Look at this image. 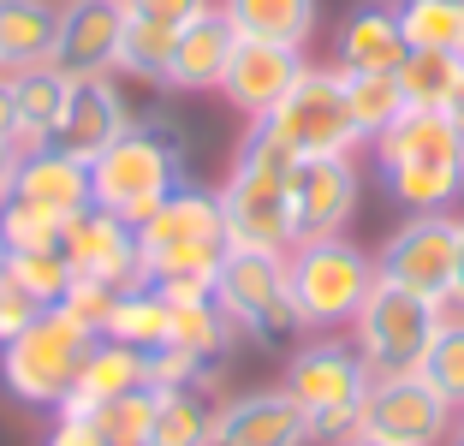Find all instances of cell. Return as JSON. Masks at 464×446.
Instances as JSON below:
<instances>
[{
  "label": "cell",
  "mask_w": 464,
  "mask_h": 446,
  "mask_svg": "<svg viewBox=\"0 0 464 446\" xmlns=\"http://www.w3.org/2000/svg\"><path fill=\"white\" fill-rule=\"evenodd\" d=\"M375 173L382 190L411 215H447L464 197V143L447 113H399L375 137Z\"/></svg>",
  "instance_id": "cell-1"
},
{
  "label": "cell",
  "mask_w": 464,
  "mask_h": 446,
  "mask_svg": "<svg viewBox=\"0 0 464 446\" xmlns=\"http://www.w3.org/2000/svg\"><path fill=\"white\" fill-rule=\"evenodd\" d=\"M185 185V149L167 120H131L96 161H90V203L120 220H143Z\"/></svg>",
  "instance_id": "cell-2"
},
{
  "label": "cell",
  "mask_w": 464,
  "mask_h": 446,
  "mask_svg": "<svg viewBox=\"0 0 464 446\" xmlns=\"http://www.w3.org/2000/svg\"><path fill=\"white\" fill-rule=\"evenodd\" d=\"M220 215H227V244L245 250H292V155L280 143L245 125V143L232 155V179L220 185Z\"/></svg>",
  "instance_id": "cell-3"
},
{
  "label": "cell",
  "mask_w": 464,
  "mask_h": 446,
  "mask_svg": "<svg viewBox=\"0 0 464 446\" xmlns=\"http://www.w3.org/2000/svg\"><path fill=\"white\" fill-rule=\"evenodd\" d=\"M369 364L357 357L352 339L315 334L310 345H298L286 364L280 387L292 393V405L310 422V446H345L363 429V399H369Z\"/></svg>",
  "instance_id": "cell-4"
},
{
  "label": "cell",
  "mask_w": 464,
  "mask_h": 446,
  "mask_svg": "<svg viewBox=\"0 0 464 446\" xmlns=\"http://www.w3.org/2000/svg\"><path fill=\"white\" fill-rule=\"evenodd\" d=\"M375 257L345 238H298L286 250V286L304 334H340L357 322L363 297L375 292Z\"/></svg>",
  "instance_id": "cell-5"
},
{
  "label": "cell",
  "mask_w": 464,
  "mask_h": 446,
  "mask_svg": "<svg viewBox=\"0 0 464 446\" xmlns=\"http://www.w3.org/2000/svg\"><path fill=\"white\" fill-rule=\"evenodd\" d=\"M96 339H102L96 327H83L78 315H66L60 304L42 310L18 339L0 345V387L30 411H60Z\"/></svg>",
  "instance_id": "cell-6"
},
{
  "label": "cell",
  "mask_w": 464,
  "mask_h": 446,
  "mask_svg": "<svg viewBox=\"0 0 464 446\" xmlns=\"http://www.w3.org/2000/svg\"><path fill=\"white\" fill-rule=\"evenodd\" d=\"M268 143H280L292 161L304 155H352L363 137L352 125V108H345V83L340 66H304V78L280 95V108L250 120Z\"/></svg>",
  "instance_id": "cell-7"
},
{
  "label": "cell",
  "mask_w": 464,
  "mask_h": 446,
  "mask_svg": "<svg viewBox=\"0 0 464 446\" xmlns=\"http://www.w3.org/2000/svg\"><path fill=\"white\" fill-rule=\"evenodd\" d=\"M440 322H447L440 304L393 280H375V292L363 297V310L352 322V345L369 364V375H411V369H423V352L440 334Z\"/></svg>",
  "instance_id": "cell-8"
},
{
  "label": "cell",
  "mask_w": 464,
  "mask_h": 446,
  "mask_svg": "<svg viewBox=\"0 0 464 446\" xmlns=\"http://www.w3.org/2000/svg\"><path fill=\"white\" fill-rule=\"evenodd\" d=\"M215 297L220 310L238 322V334L256 345H280V339L304 334L298 310H292V286H286V250H245L227 244L215 274Z\"/></svg>",
  "instance_id": "cell-9"
},
{
  "label": "cell",
  "mask_w": 464,
  "mask_h": 446,
  "mask_svg": "<svg viewBox=\"0 0 464 446\" xmlns=\"http://www.w3.org/2000/svg\"><path fill=\"white\" fill-rule=\"evenodd\" d=\"M375 274L447 310L459 274V215H411L405 227H393L375 250Z\"/></svg>",
  "instance_id": "cell-10"
},
{
  "label": "cell",
  "mask_w": 464,
  "mask_h": 446,
  "mask_svg": "<svg viewBox=\"0 0 464 446\" xmlns=\"http://www.w3.org/2000/svg\"><path fill=\"white\" fill-rule=\"evenodd\" d=\"M459 429V405H447L417 369L411 375H375L363 399V429L369 441L387 446H440Z\"/></svg>",
  "instance_id": "cell-11"
},
{
  "label": "cell",
  "mask_w": 464,
  "mask_h": 446,
  "mask_svg": "<svg viewBox=\"0 0 464 446\" xmlns=\"http://www.w3.org/2000/svg\"><path fill=\"white\" fill-rule=\"evenodd\" d=\"M363 203V173L352 155H304L292 161V227L298 238H340Z\"/></svg>",
  "instance_id": "cell-12"
},
{
  "label": "cell",
  "mask_w": 464,
  "mask_h": 446,
  "mask_svg": "<svg viewBox=\"0 0 464 446\" xmlns=\"http://www.w3.org/2000/svg\"><path fill=\"white\" fill-rule=\"evenodd\" d=\"M131 120L137 113H131V102H125V90L113 83V72H90V78H72L48 149H66L78 161H96L120 131H131Z\"/></svg>",
  "instance_id": "cell-13"
},
{
  "label": "cell",
  "mask_w": 464,
  "mask_h": 446,
  "mask_svg": "<svg viewBox=\"0 0 464 446\" xmlns=\"http://www.w3.org/2000/svg\"><path fill=\"white\" fill-rule=\"evenodd\" d=\"M304 78V48H280V42H256V36H238L232 48V66L220 78V95L238 120H262V113L280 108V95Z\"/></svg>",
  "instance_id": "cell-14"
},
{
  "label": "cell",
  "mask_w": 464,
  "mask_h": 446,
  "mask_svg": "<svg viewBox=\"0 0 464 446\" xmlns=\"http://www.w3.org/2000/svg\"><path fill=\"white\" fill-rule=\"evenodd\" d=\"M60 250L72 257V268L90 274V280H108L120 286V292H131V286H143V262H137V227L120 215H108V208H83V215L66 220V232H60Z\"/></svg>",
  "instance_id": "cell-15"
},
{
  "label": "cell",
  "mask_w": 464,
  "mask_h": 446,
  "mask_svg": "<svg viewBox=\"0 0 464 446\" xmlns=\"http://www.w3.org/2000/svg\"><path fill=\"white\" fill-rule=\"evenodd\" d=\"M120 36H125V6L120 0H66V6H60V36H54V60H48V66H60L66 78L113 72Z\"/></svg>",
  "instance_id": "cell-16"
},
{
  "label": "cell",
  "mask_w": 464,
  "mask_h": 446,
  "mask_svg": "<svg viewBox=\"0 0 464 446\" xmlns=\"http://www.w3.org/2000/svg\"><path fill=\"white\" fill-rule=\"evenodd\" d=\"M215 446H310V422L286 387H256L215 411Z\"/></svg>",
  "instance_id": "cell-17"
},
{
  "label": "cell",
  "mask_w": 464,
  "mask_h": 446,
  "mask_svg": "<svg viewBox=\"0 0 464 446\" xmlns=\"http://www.w3.org/2000/svg\"><path fill=\"white\" fill-rule=\"evenodd\" d=\"M13 197L30 208H42V215L54 220H72L90 208V161H78V155H66V149H24L18 155V179H13Z\"/></svg>",
  "instance_id": "cell-18"
},
{
  "label": "cell",
  "mask_w": 464,
  "mask_h": 446,
  "mask_svg": "<svg viewBox=\"0 0 464 446\" xmlns=\"http://www.w3.org/2000/svg\"><path fill=\"white\" fill-rule=\"evenodd\" d=\"M411 54L405 30H399L393 0H357L334 30V66L340 72H399Z\"/></svg>",
  "instance_id": "cell-19"
},
{
  "label": "cell",
  "mask_w": 464,
  "mask_h": 446,
  "mask_svg": "<svg viewBox=\"0 0 464 446\" xmlns=\"http://www.w3.org/2000/svg\"><path fill=\"white\" fill-rule=\"evenodd\" d=\"M232 48H238V30L220 6H203L191 24H179V48H173V72H167V90L179 95H203L220 90L232 66Z\"/></svg>",
  "instance_id": "cell-20"
},
{
  "label": "cell",
  "mask_w": 464,
  "mask_h": 446,
  "mask_svg": "<svg viewBox=\"0 0 464 446\" xmlns=\"http://www.w3.org/2000/svg\"><path fill=\"white\" fill-rule=\"evenodd\" d=\"M137 387H155V381H150V352L120 345V339H96L60 411H78V417H90L96 405H108V399H125V393H137Z\"/></svg>",
  "instance_id": "cell-21"
},
{
  "label": "cell",
  "mask_w": 464,
  "mask_h": 446,
  "mask_svg": "<svg viewBox=\"0 0 464 446\" xmlns=\"http://www.w3.org/2000/svg\"><path fill=\"white\" fill-rule=\"evenodd\" d=\"M60 6L54 0H0V72L54 60Z\"/></svg>",
  "instance_id": "cell-22"
},
{
  "label": "cell",
  "mask_w": 464,
  "mask_h": 446,
  "mask_svg": "<svg viewBox=\"0 0 464 446\" xmlns=\"http://www.w3.org/2000/svg\"><path fill=\"white\" fill-rule=\"evenodd\" d=\"M6 83H13V102H18V149H42L48 137H54V125H60V108H66L72 78L42 60V66L6 72Z\"/></svg>",
  "instance_id": "cell-23"
},
{
  "label": "cell",
  "mask_w": 464,
  "mask_h": 446,
  "mask_svg": "<svg viewBox=\"0 0 464 446\" xmlns=\"http://www.w3.org/2000/svg\"><path fill=\"white\" fill-rule=\"evenodd\" d=\"M220 13L232 18L238 36L280 42V48H304L315 36V0H220Z\"/></svg>",
  "instance_id": "cell-24"
},
{
  "label": "cell",
  "mask_w": 464,
  "mask_h": 446,
  "mask_svg": "<svg viewBox=\"0 0 464 446\" xmlns=\"http://www.w3.org/2000/svg\"><path fill=\"white\" fill-rule=\"evenodd\" d=\"M238 322H232L227 310H220V297H191V304H173V352L197 357V364H220L227 369L232 345H238Z\"/></svg>",
  "instance_id": "cell-25"
},
{
  "label": "cell",
  "mask_w": 464,
  "mask_h": 446,
  "mask_svg": "<svg viewBox=\"0 0 464 446\" xmlns=\"http://www.w3.org/2000/svg\"><path fill=\"white\" fill-rule=\"evenodd\" d=\"M399 95H405L411 113H447L452 95L464 83V54H435V48H411L393 72Z\"/></svg>",
  "instance_id": "cell-26"
},
{
  "label": "cell",
  "mask_w": 464,
  "mask_h": 446,
  "mask_svg": "<svg viewBox=\"0 0 464 446\" xmlns=\"http://www.w3.org/2000/svg\"><path fill=\"white\" fill-rule=\"evenodd\" d=\"M215 393L197 387H161V405H155L150 441L143 446H215Z\"/></svg>",
  "instance_id": "cell-27"
},
{
  "label": "cell",
  "mask_w": 464,
  "mask_h": 446,
  "mask_svg": "<svg viewBox=\"0 0 464 446\" xmlns=\"http://www.w3.org/2000/svg\"><path fill=\"white\" fill-rule=\"evenodd\" d=\"M102 339H120V345H137V352H161L173 339V304L155 286H131V292H120Z\"/></svg>",
  "instance_id": "cell-28"
},
{
  "label": "cell",
  "mask_w": 464,
  "mask_h": 446,
  "mask_svg": "<svg viewBox=\"0 0 464 446\" xmlns=\"http://www.w3.org/2000/svg\"><path fill=\"white\" fill-rule=\"evenodd\" d=\"M173 48H179V24L125 18V36H120V60H113V72H125V78H137V83H161V90H167Z\"/></svg>",
  "instance_id": "cell-29"
},
{
  "label": "cell",
  "mask_w": 464,
  "mask_h": 446,
  "mask_svg": "<svg viewBox=\"0 0 464 446\" xmlns=\"http://www.w3.org/2000/svg\"><path fill=\"white\" fill-rule=\"evenodd\" d=\"M393 13L411 48L464 54V0H393Z\"/></svg>",
  "instance_id": "cell-30"
},
{
  "label": "cell",
  "mask_w": 464,
  "mask_h": 446,
  "mask_svg": "<svg viewBox=\"0 0 464 446\" xmlns=\"http://www.w3.org/2000/svg\"><path fill=\"white\" fill-rule=\"evenodd\" d=\"M340 83H345V108H352V125L363 143H375L405 113V95H399L393 72H340Z\"/></svg>",
  "instance_id": "cell-31"
},
{
  "label": "cell",
  "mask_w": 464,
  "mask_h": 446,
  "mask_svg": "<svg viewBox=\"0 0 464 446\" xmlns=\"http://www.w3.org/2000/svg\"><path fill=\"white\" fill-rule=\"evenodd\" d=\"M155 405H161V387H137L125 399H108V405L90 411L96 434L108 446H143L150 441V422H155Z\"/></svg>",
  "instance_id": "cell-32"
},
{
  "label": "cell",
  "mask_w": 464,
  "mask_h": 446,
  "mask_svg": "<svg viewBox=\"0 0 464 446\" xmlns=\"http://www.w3.org/2000/svg\"><path fill=\"white\" fill-rule=\"evenodd\" d=\"M0 262H6V274H13V280L36 297L42 310H54L60 297H66L72 274H78L66 250H13V257H0Z\"/></svg>",
  "instance_id": "cell-33"
},
{
  "label": "cell",
  "mask_w": 464,
  "mask_h": 446,
  "mask_svg": "<svg viewBox=\"0 0 464 446\" xmlns=\"http://www.w3.org/2000/svg\"><path fill=\"white\" fill-rule=\"evenodd\" d=\"M417 375H423L447 405H464V315H447V322H440V334L429 339Z\"/></svg>",
  "instance_id": "cell-34"
},
{
  "label": "cell",
  "mask_w": 464,
  "mask_h": 446,
  "mask_svg": "<svg viewBox=\"0 0 464 446\" xmlns=\"http://www.w3.org/2000/svg\"><path fill=\"white\" fill-rule=\"evenodd\" d=\"M60 232H66V220L42 215V208L30 203H0V257H13V250H60Z\"/></svg>",
  "instance_id": "cell-35"
},
{
  "label": "cell",
  "mask_w": 464,
  "mask_h": 446,
  "mask_svg": "<svg viewBox=\"0 0 464 446\" xmlns=\"http://www.w3.org/2000/svg\"><path fill=\"white\" fill-rule=\"evenodd\" d=\"M113 304H120V286H108V280H90V274H72V286H66V297H60V310L66 315H78L83 327H108V315H113Z\"/></svg>",
  "instance_id": "cell-36"
},
{
  "label": "cell",
  "mask_w": 464,
  "mask_h": 446,
  "mask_svg": "<svg viewBox=\"0 0 464 446\" xmlns=\"http://www.w3.org/2000/svg\"><path fill=\"white\" fill-rule=\"evenodd\" d=\"M36 315H42V304L13 280V274H6V262H0V345H6V339H18L30 322H36Z\"/></svg>",
  "instance_id": "cell-37"
},
{
  "label": "cell",
  "mask_w": 464,
  "mask_h": 446,
  "mask_svg": "<svg viewBox=\"0 0 464 446\" xmlns=\"http://www.w3.org/2000/svg\"><path fill=\"white\" fill-rule=\"evenodd\" d=\"M125 18H155V24H191L208 0H120Z\"/></svg>",
  "instance_id": "cell-38"
},
{
  "label": "cell",
  "mask_w": 464,
  "mask_h": 446,
  "mask_svg": "<svg viewBox=\"0 0 464 446\" xmlns=\"http://www.w3.org/2000/svg\"><path fill=\"white\" fill-rule=\"evenodd\" d=\"M42 446H108L96 434V422L78 417V411H54V429H48V441Z\"/></svg>",
  "instance_id": "cell-39"
},
{
  "label": "cell",
  "mask_w": 464,
  "mask_h": 446,
  "mask_svg": "<svg viewBox=\"0 0 464 446\" xmlns=\"http://www.w3.org/2000/svg\"><path fill=\"white\" fill-rule=\"evenodd\" d=\"M0 143L18 149V102H13V83H6V72H0Z\"/></svg>",
  "instance_id": "cell-40"
},
{
  "label": "cell",
  "mask_w": 464,
  "mask_h": 446,
  "mask_svg": "<svg viewBox=\"0 0 464 446\" xmlns=\"http://www.w3.org/2000/svg\"><path fill=\"white\" fill-rule=\"evenodd\" d=\"M18 155H24V149H13V143H0V203H13V179H18Z\"/></svg>",
  "instance_id": "cell-41"
},
{
  "label": "cell",
  "mask_w": 464,
  "mask_h": 446,
  "mask_svg": "<svg viewBox=\"0 0 464 446\" xmlns=\"http://www.w3.org/2000/svg\"><path fill=\"white\" fill-rule=\"evenodd\" d=\"M447 310L464 315V220H459V274H452V304H447Z\"/></svg>",
  "instance_id": "cell-42"
},
{
  "label": "cell",
  "mask_w": 464,
  "mask_h": 446,
  "mask_svg": "<svg viewBox=\"0 0 464 446\" xmlns=\"http://www.w3.org/2000/svg\"><path fill=\"white\" fill-rule=\"evenodd\" d=\"M447 120H452V131H459V143H464V83H459V95H452V108H447Z\"/></svg>",
  "instance_id": "cell-43"
},
{
  "label": "cell",
  "mask_w": 464,
  "mask_h": 446,
  "mask_svg": "<svg viewBox=\"0 0 464 446\" xmlns=\"http://www.w3.org/2000/svg\"><path fill=\"white\" fill-rule=\"evenodd\" d=\"M345 446H387V441H369V434H352V441H345Z\"/></svg>",
  "instance_id": "cell-44"
},
{
  "label": "cell",
  "mask_w": 464,
  "mask_h": 446,
  "mask_svg": "<svg viewBox=\"0 0 464 446\" xmlns=\"http://www.w3.org/2000/svg\"><path fill=\"white\" fill-rule=\"evenodd\" d=\"M452 434H459V441H464V405H459V429H452Z\"/></svg>",
  "instance_id": "cell-45"
},
{
  "label": "cell",
  "mask_w": 464,
  "mask_h": 446,
  "mask_svg": "<svg viewBox=\"0 0 464 446\" xmlns=\"http://www.w3.org/2000/svg\"><path fill=\"white\" fill-rule=\"evenodd\" d=\"M459 446H464V441H459Z\"/></svg>",
  "instance_id": "cell-46"
}]
</instances>
